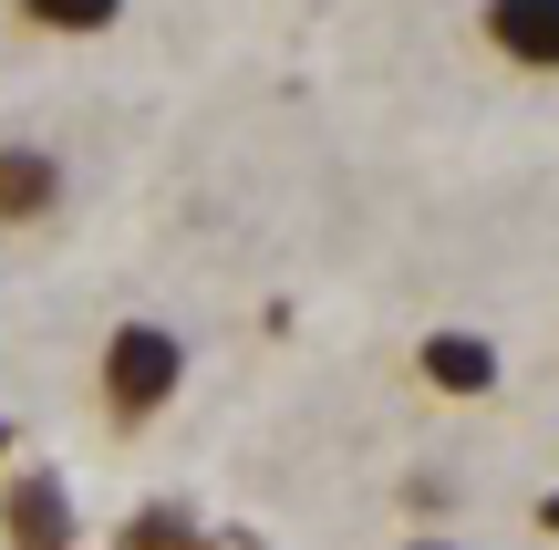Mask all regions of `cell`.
Returning a JSON list of instances; mask_svg holds the SVG:
<instances>
[{"instance_id": "1", "label": "cell", "mask_w": 559, "mask_h": 550, "mask_svg": "<svg viewBox=\"0 0 559 550\" xmlns=\"http://www.w3.org/2000/svg\"><path fill=\"white\" fill-rule=\"evenodd\" d=\"M177 385H187V343L166 323H115V343H104V406L135 426V416H156V406H177Z\"/></svg>"}, {"instance_id": "2", "label": "cell", "mask_w": 559, "mask_h": 550, "mask_svg": "<svg viewBox=\"0 0 559 550\" xmlns=\"http://www.w3.org/2000/svg\"><path fill=\"white\" fill-rule=\"evenodd\" d=\"M0 540L11 550H73V489H62V468H11V489H0Z\"/></svg>"}, {"instance_id": "3", "label": "cell", "mask_w": 559, "mask_h": 550, "mask_svg": "<svg viewBox=\"0 0 559 550\" xmlns=\"http://www.w3.org/2000/svg\"><path fill=\"white\" fill-rule=\"evenodd\" d=\"M52 208H62V156L32 145V136H0V219L32 229V219H52Z\"/></svg>"}, {"instance_id": "4", "label": "cell", "mask_w": 559, "mask_h": 550, "mask_svg": "<svg viewBox=\"0 0 559 550\" xmlns=\"http://www.w3.org/2000/svg\"><path fill=\"white\" fill-rule=\"evenodd\" d=\"M487 42L519 73H559V0H487Z\"/></svg>"}, {"instance_id": "5", "label": "cell", "mask_w": 559, "mask_h": 550, "mask_svg": "<svg viewBox=\"0 0 559 550\" xmlns=\"http://www.w3.org/2000/svg\"><path fill=\"white\" fill-rule=\"evenodd\" d=\"M415 374L436 395H498V343H487V332H425Z\"/></svg>"}, {"instance_id": "6", "label": "cell", "mask_w": 559, "mask_h": 550, "mask_svg": "<svg viewBox=\"0 0 559 550\" xmlns=\"http://www.w3.org/2000/svg\"><path fill=\"white\" fill-rule=\"evenodd\" d=\"M32 32H62V42H83V32H115L124 21V0H11Z\"/></svg>"}, {"instance_id": "7", "label": "cell", "mask_w": 559, "mask_h": 550, "mask_svg": "<svg viewBox=\"0 0 559 550\" xmlns=\"http://www.w3.org/2000/svg\"><path fill=\"white\" fill-rule=\"evenodd\" d=\"M115 550H198V510H177V499H145V510L124 519Z\"/></svg>"}, {"instance_id": "8", "label": "cell", "mask_w": 559, "mask_h": 550, "mask_svg": "<svg viewBox=\"0 0 559 550\" xmlns=\"http://www.w3.org/2000/svg\"><path fill=\"white\" fill-rule=\"evenodd\" d=\"M539 530H549V540H559V489H549V499H539Z\"/></svg>"}, {"instance_id": "9", "label": "cell", "mask_w": 559, "mask_h": 550, "mask_svg": "<svg viewBox=\"0 0 559 550\" xmlns=\"http://www.w3.org/2000/svg\"><path fill=\"white\" fill-rule=\"evenodd\" d=\"M404 550H456V540H404Z\"/></svg>"}, {"instance_id": "10", "label": "cell", "mask_w": 559, "mask_h": 550, "mask_svg": "<svg viewBox=\"0 0 559 550\" xmlns=\"http://www.w3.org/2000/svg\"><path fill=\"white\" fill-rule=\"evenodd\" d=\"M0 457H11V416H0Z\"/></svg>"}]
</instances>
